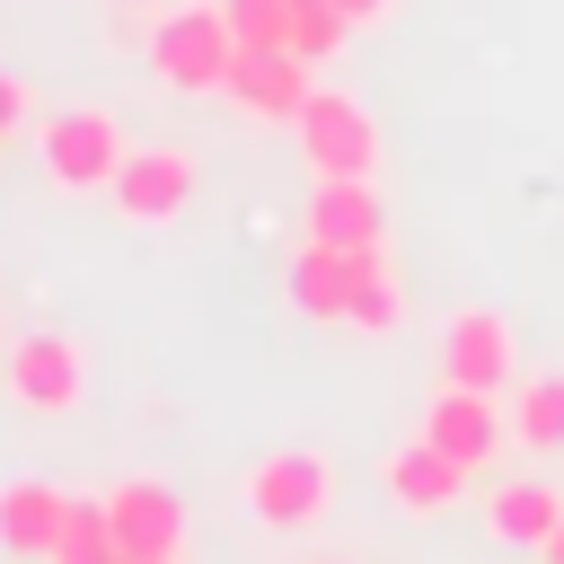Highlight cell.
Listing matches in <instances>:
<instances>
[{"label": "cell", "instance_id": "cell-1", "mask_svg": "<svg viewBox=\"0 0 564 564\" xmlns=\"http://www.w3.org/2000/svg\"><path fill=\"white\" fill-rule=\"evenodd\" d=\"M141 53H150V79L176 88V97H212V88H229V70H238V35H229L220 0H176V9H159L150 35H141Z\"/></svg>", "mask_w": 564, "mask_h": 564}, {"label": "cell", "instance_id": "cell-2", "mask_svg": "<svg viewBox=\"0 0 564 564\" xmlns=\"http://www.w3.org/2000/svg\"><path fill=\"white\" fill-rule=\"evenodd\" d=\"M35 159H44V176L62 194H97V185H115V167L132 159V141H123V123L106 106H62V115L35 123Z\"/></svg>", "mask_w": 564, "mask_h": 564}, {"label": "cell", "instance_id": "cell-3", "mask_svg": "<svg viewBox=\"0 0 564 564\" xmlns=\"http://www.w3.org/2000/svg\"><path fill=\"white\" fill-rule=\"evenodd\" d=\"M247 511H256L264 529H317V520L335 511V458H317V449H273V458H256V467H247Z\"/></svg>", "mask_w": 564, "mask_h": 564}, {"label": "cell", "instance_id": "cell-4", "mask_svg": "<svg viewBox=\"0 0 564 564\" xmlns=\"http://www.w3.org/2000/svg\"><path fill=\"white\" fill-rule=\"evenodd\" d=\"M291 132H300L308 176H370V167H379V123H370V106L344 97V88H317Z\"/></svg>", "mask_w": 564, "mask_h": 564}, {"label": "cell", "instance_id": "cell-5", "mask_svg": "<svg viewBox=\"0 0 564 564\" xmlns=\"http://www.w3.org/2000/svg\"><path fill=\"white\" fill-rule=\"evenodd\" d=\"M0 388H9L26 414H70V405L88 397V352H79L70 335L35 326V335H18V344L0 352Z\"/></svg>", "mask_w": 564, "mask_h": 564}, {"label": "cell", "instance_id": "cell-6", "mask_svg": "<svg viewBox=\"0 0 564 564\" xmlns=\"http://www.w3.org/2000/svg\"><path fill=\"white\" fill-rule=\"evenodd\" d=\"M520 379V335L502 308H458L441 326V388H511Z\"/></svg>", "mask_w": 564, "mask_h": 564}, {"label": "cell", "instance_id": "cell-7", "mask_svg": "<svg viewBox=\"0 0 564 564\" xmlns=\"http://www.w3.org/2000/svg\"><path fill=\"white\" fill-rule=\"evenodd\" d=\"M115 212L123 220H141V229H167L185 203H194V150H176V141H141L123 167H115Z\"/></svg>", "mask_w": 564, "mask_h": 564}, {"label": "cell", "instance_id": "cell-8", "mask_svg": "<svg viewBox=\"0 0 564 564\" xmlns=\"http://www.w3.org/2000/svg\"><path fill=\"white\" fill-rule=\"evenodd\" d=\"M423 441H432L441 458H458L467 476H485L494 449L511 441V405H494L485 388H432V405H423Z\"/></svg>", "mask_w": 564, "mask_h": 564}, {"label": "cell", "instance_id": "cell-9", "mask_svg": "<svg viewBox=\"0 0 564 564\" xmlns=\"http://www.w3.org/2000/svg\"><path fill=\"white\" fill-rule=\"evenodd\" d=\"M106 529H115L123 555L185 564V502H176V485H159V476H123V485H106Z\"/></svg>", "mask_w": 564, "mask_h": 564}, {"label": "cell", "instance_id": "cell-10", "mask_svg": "<svg viewBox=\"0 0 564 564\" xmlns=\"http://www.w3.org/2000/svg\"><path fill=\"white\" fill-rule=\"evenodd\" d=\"M300 220H308V238H317V247H344V256L388 247V203H379V185H370V176H317Z\"/></svg>", "mask_w": 564, "mask_h": 564}, {"label": "cell", "instance_id": "cell-11", "mask_svg": "<svg viewBox=\"0 0 564 564\" xmlns=\"http://www.w3.org/2000/svg\"><path fill=\"white\" fill-rule=\"evenodd\" d=\"M220 97L238 115H256V123H300V106L317 97V62H300L291 44L282 53H238V70H229Z\"/></svg>", "mask_w": 564, "mask_h": 564}, {"label": "cell", "instance_id": "cell-12", "mask_svg": "<svg viewBox=\"0 0 564 564\" xmlns=\"http://www.w3.org/2000/svg\"><path fill=\"white\" fill-rule=\"evenodd\" d=\"M379 485H388V502H397V511L432 520V511H449V502L467 494V467H458V458H441V449L414 432L405 449H388V458H379Z\"/></svg>", "mask_w": 564, "mask_h": 564}, {"label": "cell", "instance_id": "cell-13", "mask_svg": "<svg viewBox=\"0 0 564 564\" xmlns=\"http://www.w3.org/2000/svg\"><path fill=\"white\" fill-rule=\"evenodd\" d=\"M62 511H70L62 485H44V476H9V485H0V546L44 564L53 538H62Z\"/></svg>", "mask_w": 564, "mask_h": 564}, {"label": "cell", "instance_id": "cell-14", "mask_svg": "<svg viewBox=\"0 0 564 564\" xmlns=\"http://www.w3.org/2000/svg\"><path fill=\"white\" fill-rule=\"evenodd\" d=\"M352 282H361V256L300 238V256H291V308H300V317H326V326H344V308H352Z\"/></svg>", "mask_w": 564, "mask_h": 564}, {"label": "cell", "instance_id": "cell-15", "mask_svg": "<svg viewBox=\"0 0 564 564\" xmlns=\"http://www.w3.org/2000/svg\"><path fill=\"white\" fill-rule=\"evenodd\" d=\"M485 529H494L502 546H546V538L564 529V494L538 485V476H511V485L485 494Z\"/></svg>", "mask_w": 564, "mask_h": 564}, {"label": "cell", "instance_id": "cell-16", "mask_svg": "<svg viewBox=\"0 0 564 564\" xmlns=\"http://www.w3.org/2000/svg\"><path fill=\"white\" fill-rule=\"evenodd\" d=\"M511 441H529V449H564V370L511 379Z\"/></svg>", "mask_w": 564, "mask_h": 564}, {"label": "cell", "instance_id": "cell-17", "mask_svg": "<svg viewBox=\"0 0 564 564\" xmlns=\"http://www.w3.org/2000/svg\"><path fill=\"white\" fill-rule=\"evenodd\" d=\"M397 317H405V291H397V273H388V247H370V256H361V282H352L344 326H361V335H397Z\"/></svg>", "mask_w": 564, "mask_h": 564}, {"label": "cell", "instance_id": "cell-18", "mask_svg": "<svg viewBox=\"0 0 564 564\" xmlns=\"http://www.w3.org/2000/svg\"><path fill=\"white\" fill-rule=\"evenodd\" d=\"M123 546H115V529H106V494L88 502V494H70V511H62V538H53V555L44 564H115Z\"/></svg>", "mask_w": 564, "mask_h": 564}, {"label": "cell", "instance_id": "cell-19", "mask_svg": "<svg viewBox=\"0 0 564 564\" xmlns=\"http://www.w3.org/2000/svg\"><path fill=\"white\" fill-rule=\"evenodd\" d=\"M344 35H352V26H344V9H335V0H291V53H300V62H317V70H326V62L344 53Z\"/></svg>", "mask_w": 564, "mask_h": 564}, {"label": "cell", "instance_id": "cell-20", "mask_svg": "<svg viewBox=\"0 0 564 564\" xmlns=\"http://www.w3.org/2000/svg\"><path fill=\"white\" fill-rule=\"evenodd\" d=\"M238 53H282L291 44V0H220Z\"/></svg>", "mask_w": 564, "mask_h": 564}, {"label": "cell", "instance_id": "cell-21", "mask_svg": "<svg viewBox=\"0 0 564 564\" xmlns=\"http://www.w3.org/2000/svg\"><path fill=\"white\" fill-rule=\"evenodd\" d=\"M18 123H26V79H18V70H0V141H9Z\"/></svg>", "mask_w": 564, "mask_h": 564}, {"label": "cell", "instance_id": "cell-22", "mask_svg": "<svg viewBox=\"0 0 564 564\" xmlns=\"http://www.w3.org/2000/svg\"><path fill=\"white\" fill-rule=\"evenodd\" d=\"M335 9H344V26H379L397 0H335Z\"/></svg>", "mask_w": 564, "mask_h": 564}, {"label": "cell", "instance_id": "cell-23", "mask_svg": "<svg viewBox=\"0 0 564 564\" xmlns=\"http://www.w3.org/2000/svg\"><path fill=\"white\" fill-rule=\"evenodd\" d=\"M538 555H546V564H564V529H555V538H546V546H538Z\"/></svg>", "mask_w": 564, "mask_h": 564}, {"label": "cell", "instance_id": "cell-24", "mask_svg": "<svg viewBox=\"0 0 564 564\" xmlns=\"http://www.w3.org/2000/svg\"><path fill=\"white\" fill-rule=\"evenodd\" d=\"M115 564H159V555H115Z\"/></svg>", "mask_w": 564, "mask_h": 564}, {"label": "cell", "instance_id": "cell-25", "mask_svg": "<svg viewBox=\"0 0 564 564\" xmlns=\"http://www.w3.org/2000/svg\"><path fill=\"white\" fill-rule=\"evenodd\" d=\"M106 9H150V0H106Z\"/></svg>", "mask_w": 564, "mask_h": 564}, {"label": "cell", "instance_id": "cell-26", "mask_svg": "<svg viewBox=\"0 0 564 564\" xmlns=\"http://www.w3.org/2000/svg\"><path fill=\"white\" fill-rule=\"evenodd\" d=\"M335 564H344V555H335Z\"/></svg>", "mask_w": 564, "mask_h": 564}]
</instances>
